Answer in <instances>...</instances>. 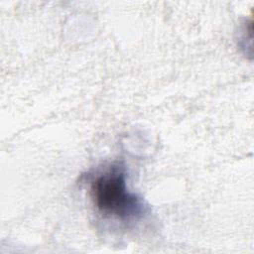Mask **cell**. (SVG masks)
Instances as JSON below:
<instances>
[{"instance_id": "6da1fadb", "label": "cell", "mask_w": 254, "mask_h": 254, "mask_svg": "<svg viewBox=\"0 0 254 254\" xmlns=\"http://www.w3.org/2000/svg\"><path fill=\"white\" fill-rule=\"evenodd\" d=\"M88 191L97 212L104 218L131 224L147 214L143 198L129 190L126 169L119 162L97 171L89 180Z\"/></svg>"}]
</instances>
